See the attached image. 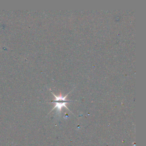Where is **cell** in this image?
<instances>
[{
  "label": "cell",
  "mask_w": 146,
  "mask_h": 146,
  "mask_svg": "<svg viewBox=\"0 0 146 146\" xmlns=\"http://www.w3.org/2000/svg\"><path fill=\"white\" fill-rule=\"evenodd\" d=\"M53 94L55 97V100H54L52 101V102L55 103V106L54 108L52 109V110L55 109V108H57V110H58V111L60 113V112L61 111V108L63 107H65L66 108L68 109L67 107L66 106V103L72 102L71 101H67L66 100V96H68V94L64 97H63L61 95L59 96H57L54 94Z\"/></svg>",
  "instance_id": "6da1fadb"
}]
</instances>
